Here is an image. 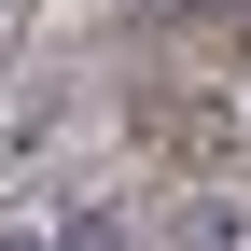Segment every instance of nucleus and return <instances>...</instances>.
<instances>
[{"instance_id":"f03ea898","label":"nucleus","mask_w":251,"mask_h":251,"mask_svg":"<svg viewBox=\"0 0 251 251\" xmlns=\"http://www.w3.org/2000/svg\"><path fill=\"white\" fill-rule=\"evenodd\" d=\"M0 251H42V237H0Z\"/></svg>"},{"instance_id":"f257e3e1","label":"nucleus","mask_w":251,"mask_h":251,"mask_svg":"<svg viewBox=\"0 0 251 251\" xmlns=\"http://www.w3.org/2000/svg\"><path fill=\"white\" fill-rule=\"evenodd\" d=\"M56 251H126V209H84V224L56 237Z\"/></svg>"}]
</instances>
